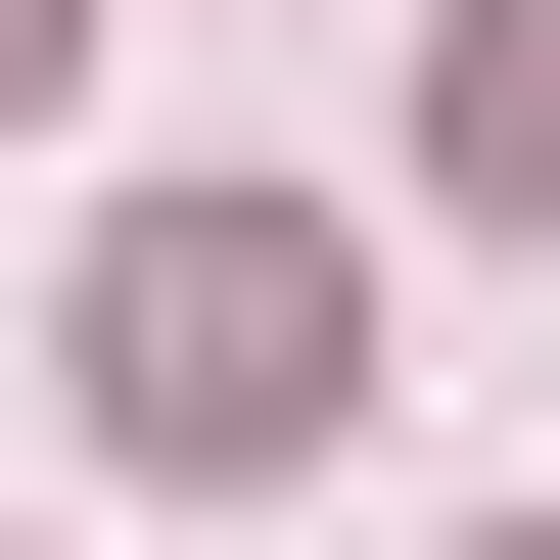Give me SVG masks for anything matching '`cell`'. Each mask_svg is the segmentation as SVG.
I'll use <instances>...</instances> for the list:
<instances>
[{
    "label": "cell",
    "mask_w": 560,
    "mask_h": 560,
    "mask_svg": "<svg viewBox=\"0 0 560 560\" xmlns=\"http://www.w3.org/2000/svg\"><path fill=\"white\" fill-rule=\"evenodd\" d=\"M94 420L140 467H327V420H374V234H327V187H140L94 234Z\"/></svg>",
    "instance_id": "cell-1"
},
{
    "label": "cell",
    "mask_w": 560,
    "mask_h": 560,
    "mask_svg": "<svg viewBox=\"0 0 560 560\" xmlns=\"http://www.w3.org/2000/svg\"><path fill=\"white\" fill-rule=\"evenodd\" d=\"M467 187H514V234H560V0H467Z\"/></svg>",
    "instance_id": "cell-2"
},
{
    "label": "cell",
    "mask_w": 560,
    "mask_h": 560,
    "mask_svg": "<svg viewBox=\"0 0 560 560\" xmlns=\"http://www.w3.org/2000/svg\"><path fill=\"white\" fill-rule=\"evenodd\" d=\"M514 560H560V514H514Z\"/></svg>",
    "instance_id": "cell-4"
},
{
    "label": "cell",
    "mask_w": 560,
    "mask_h": 560,
    "mask_svg": "<svg viewBox=\"0 0 560 560\" xmlns=\"http://www.w3.org/2000/svg\"><path fill=\"white\" fill-rule=\"evenodd\" d=\"M47 94H94V0H0V140H47Z\"/></svg>",
    "instance_id": "cell-3"
}]
</instances>
